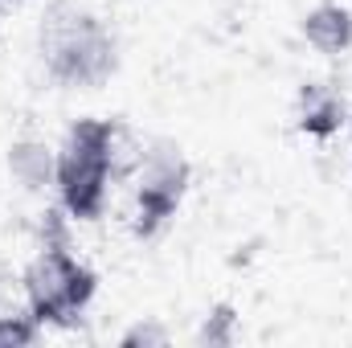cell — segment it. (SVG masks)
Masks as SVG:
<instances>
[{
  "mask_svg": "<svg viewBox=\"0 0 352 348\" xmlns=\"http://www.w3.org/2000/svg\"><path fill=\"white\" fill-rule=\"evenodd\" d=\"M37 54L58 87L98 90L119 70V37L78 0H54L37 25Z\"/></svg>",
  "mask_w": 352,
  "mask_h": 348,
  "instance_id": "cell-1",
  "label": "cell"
},
{
  "mask_svg": "<svg viewBox=\"0 0 352 348\" xmlns=\"http://www.w3.org/2000/svg\"><path fill=\"white\" fill-rule=\"evenodd\" d=\"M115 140L119 127L111 119H78L66 131V144L58 152V197L62 209L78 221H94L107 201V180L115 168Z\"/></svg>",
  "mask_w": 352,
  "mask_h": 348,
  "instance_id": "cell-2",
  "label": "cell"
},
{
  "mask_svg": "<svg viewBox=\"0 0 352 348\" xmlns=\"http://www.w3.org/2000/svg\"><path fill=\"white\" fill-rule=\"evenodd\" d=\"M94 270L70 254V246H41V254L25 266V299L37 324L70 328L94 299Z\"/></svg>",
  "mask_w": 352,
  "mask_h": 348,
  "instance_id": "cell-3",
  "label": "cell"
},
{
  "mask_svg": "<svg viewBox=\"0 0 352 348\" xmlns=\"http://www.w3.org/2000/svg\"><path fill=\"white\" fill-rule=\"evenodd\" d=\"M188 180H192V168L176 144L160 140L144 152L140 180H135V234L140 238H152L168 226V217L180 209L188 193Z\"/></svg>",
  "mask_w": 352,
  "mask_h": 348,
  "instance_id": "cell-4",
  "label": "cell"
},
{
  "mask_svg": "<svg viewBox=\"0 0 352 348\" xmlns=\"http://www.w3.org/2000/svg\"><path fill=\"white\" fill-rule=\"evenodd\" d=\"M349 123V107L344 94L328 83H307L299 90V131L316 135V140H332L340 127Z\"/></svg>",
  "mask_w": 352,
  "mask_h": 348,
  "instance_id": "cell-5",
  "label": "cell"
},
{
  "mask_svg": "<svg viewBox=\"0 0 352 348\" xmlns=\"http://www.w3.org/2000/svg\"><path fill=\"white\" fill-rule=\"evenodd\" d=\"M303 37L311 50L336 58L352 45V12L344 4H316L307 17H303Z\"/></svg>",
  "mask_w": 352,
  "mask_h": 348,
  "instance_id": "cell-6",
  "label": "cell"
},
{
  "mask_svg": "<svg viewBox=\"0 0 352 348\" xmlns=\"http://www.w3.org/2000/svg\"><path fill=\"white\" fill-rule=\"evenodd\" d=\"M8 173L25 193H41L58 176V156L41 140H16L8 148Z\"/></svg>",
  "mask_w": 352,
  "mask_h": 348,
  "instance_id": "cell-7",
  "label": "cell"
},
{
  "mask_svg": "<svg viewBox=\"0 0 352 348\" xmlns=\"http://www.w3.org/2000/svg\"><path fill=\"white\" fill-rule=\"evenodd\" d=\"M234 328H238V312H234L230 303H217V307L205 316V324H201V332H197V345L201 348H230L234 345Z\"/></svg>",
  "mask_w": 352,
  "mask_h": 348,
  "instance_id": "cell-8",
  "label": "cell"
},
{
  "mask_svg": "<svg viewBox=\"0 0 352 348\" xmlns=\"http://www.w3.org/2000/svg\"><path fill=\"white\" fill-rule=\"evenodd\" d=\"M37 316L25 312V316H0V348H29L37 340Z\"/></svg>",
  "mask_w": 352,
  "mask_h": 348,
  "instance_id": "cell-9",
  "label": "cell"
},
{
  "mask_svg": "<svg viewBox=\"0 0 352 348\" xmlns=\"http://www.w3.org/2000/svg\"><path fill=\"white\" fill-rule=\"evenodd\" d=\"M123 348H140V345H168V332L160 328V324H135V328H127L123 332Z\"/></svg>",
  "mask_w": 352,
  "mask_h": 348,
  "instance_id": "cell-10",
  "label": "cell"
},
{
  "mask_svg": "<svg viewBox=\"0 0 352 348\" xmlns=\"http://www.w3.org/2000/svg\"><path fill=\"white\" fill-rule=\"evenodd\" d=\"M349 131H352V119H349Z\"/></svg>",
  "mask_w": 352,
  "mask_h": 348,
  "instance_id": "cell-11",
  "label": "cell"
}]
</instances>
